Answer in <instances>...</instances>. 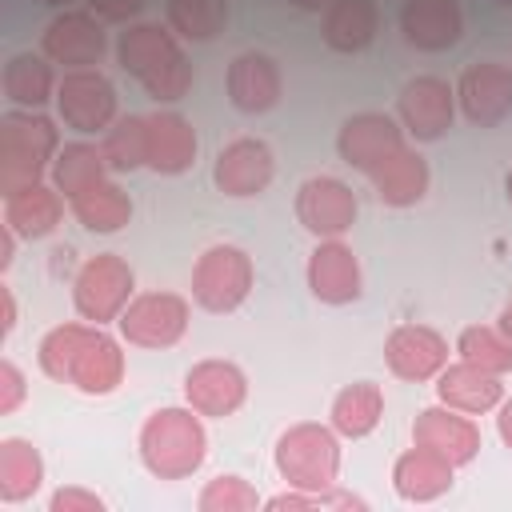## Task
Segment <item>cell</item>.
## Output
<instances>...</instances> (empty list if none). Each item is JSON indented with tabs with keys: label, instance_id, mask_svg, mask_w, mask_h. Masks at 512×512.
Segmentation results:
<instances>
[{
	"label": "cell",
	"instance_id": "obj_1",
	"mask_svg": "<svg viewBox=\"0 0 512 512\" xmlns=\"http://www.w3.org/2000/svg\"><path fill=\"white\" fill-rule=\"evenodd\" d=\"M36 360L44 376L72 384L84 396H108L124 380V352L100 324H56L44 332Z\"/></svg>",
	"mask_w": 512,
	"mask_h": 512
},
{
	"label": "cell",
	"instance_id": "obj_2",
	"mask_svg": "<svg viewBox=\"0 0 512 512\" xmlns=\"http://www.w3.org/2000/svg\"><path fill=\"white\" fill-rule=\"evenodd\" d=\"M116 64L160 104H172L192 88V64L176 32L160 24H128L116 36Z\"/></svg>",
	"mask_w": 512,
	"mask_h": 512
},
{
	"label": "cell",
	"instance_id": "obj_3",
	"mask_svg": "<svg viewBox=\"0 0 512 512\" xmlns=\"http://www.w3.org/2000/svg\"><path fill=\"white\" fill-rule=\"evenodd\" d=\"M208 456V436L196 408H156L140 428V464L156 480H184Z\"/></svg>",
	"mask_w": 512,
	"mask_h": 512
},
{
	"label": "cell",
	"instance_id": "obj_4",
	"mask_svg": "<svg viewBox=\"0 0 512 512\" xmlns=\"http://www.w3.org/2000/svg\"><path fill=\"white\" fill-rule=\"evenodd\" d=\"M60 152V132L36 108H16L0 116V192L40 184Z\"/></svg>",
	"mask_w": 512,
	"mask_h": 512
},
{
	"label": "cell",
	"instance_id": "obj_5",
	"mask_svg": "<svg viewBox=\"0 0 512 512\" xmlns=\"http://www.w3.org/2000/svg\"><path fill=\"white\" fill-rule=\"evenodd\" d=\"M276 472L288 480V488L324 492L340 476V432L328 424L300 420L276 436Z\"/></svg>",
	"mask_w": 512,
	"mask_h": 512
},
{
	"label": "cell",
	"instance_id": "obj_6",
	"mask_svg": "<svg viewBox=\"0 0 512 512\" xmlns=\"http://www.w3.org/2000/svg\"><path fill=\"white\" fill-rule=\"evenodd\" d=\"M252 280H256V268H252V256L240 244H212L196 256L192 300L204 312L224 316V312H236L248 300Z\"/></svg>",
	"mask_w": 512,
	"mask_h": 512
},
{
	"label": "cell",
	"instance_id": "obj_7",
	"mask_svg": "<svg viewBox=\"0 0 512 512\" xmlns=\"http://www.w3.org/2000/svg\"><path fill=\"white\" fill-rule=\"evenodd\" d=\"M132 292H136V272L116 252H96L92 260L80 264V272L72 280V304H76L80 320H88V324L120 320Z\"/></svg>",
	"mask_w": 512,
	"mask_h": 512
},
{
	"label": "cell",
	"instance_id": "obj_8",
	"mask_svg": "<svg viewBox=\"0 0 512 512\" xmlns=\"http://www.w3.org/2000/svg\"><path fill=\"white\" fill-rule=\"evenodd\" d=\"M56 112H60L64 128H72L80 136L108 132L116 124V88L96 68H72L56 84Z\"/></svg>",
	"mask_w": 512,
	"mask_h": 512
},
{
	"label": "cell",
	"instance_id": "obj_9",
	"mask_svg": "<svg viewBox=\"0 0 512 512\" xmlns=\"http://www.w3.org/2000/svg\"><path fill=\"white\" fill-rule=\"evenodd\" d=\"M188 300L180 292H140L120 312V336L136 348H172L188 332Z\"/></svg>",
	"mask_w": 512,
	"mask_h": 512
},
{
	"label": "cell",
	"instance_id": "obj_10",
	"mask_svg": "<svg viewBox=\"0 0 512 512\" xmlns=\"http://www.w3.org/2000/svg\"><path fill=\"white\" fill-rule=\"evenodd\" d=\"M404 136H408V132L400 128V120H392L388 112H356V116H348V120L340 124V132H336V152H340V160H344L348 168L372 176L384 160H392L400 148H408Z\"/></svg>",
	"mask_w": 512,
	"mask_h": 512
},
{
	"label": "cell",
	"instance_id": "obj_11",
	"mask_svg": "<svg viewBox=\"0 0 512 512\" xmlns=\"http://www.w3.org/2000/svg\"><path fill=\"white\" fill-rule=\"evenodd\" d=\"M296 220L316 240H340L356 224V192L340 176H308L296 188Z\"/></svg>",
	"mask_w": 512,
	"mask_h": 512
},
{
	"label": "cell",
	"instance_id": "obj_12",
	"mask_svg": "<svg viewBox=\"0 0 512 512\" xmlns=\"http://www.w3.org/2000/svg\"><path fill=\"white\" fill-rule=\"evenodd\" d=\"M396 116H400V128L412 140H420V144L440 140L452 128V116H456V88L440 76H416L400 88Z\"/></svg>",
	"mask_w": 512,
	"mask_h": 512
},
{
	"label": "cell",
	"instance_id": "obj_13",
	"mask_svg": "<svg viewBox=\"0 0 512 512\" xmlns=\"http://www.w3.org/2000/svg\"><path fill=\"white\" fill-rule=\"evenodd\" d=\"M276 176V160H272V148L256 136H240V140H228L220 152H216V164H212V180L224 196L232 200H248V196H260Z\"/></svg>",
	"mask_w": 512,
	"mask_h": 512
},
{
	"label": "cell",
	"instance_id": "obj_14",
	"mask_svg": "<svg viewBox=\"0 0 512 512\" xmlns=\"http://www.w3.org/2000/svg\"><path fill=\"white\" fill-rule=\"evenodd\" d=\"M184 400L200 416L224 420L248 400V376L232 360H196L184 372Z\"/></svg>",
	"mask_w": 512,
	"mask_h": 512
},
{
	"label": "cell",
	"instance_id": "obj_15",
	"mask_svg": "<svg viewBox=\"0 0 512 512\" xmlns=\"http://www.w3.org/2000/svg\"><path fill=\"white\" fill-rule=\"evenodd\" d=\"M384 360L392 376L424 384V380H436L440 368L448 364V340L428 324H396L384 340Z\"/></svg>",
	"mask_w": 512,
	"mask_h": 512
},
{
	"label": "cell",
	"instance_id": "obj_16",
	"mask_svg": "<svg viewBox=\"0 0 512 512\" xmlns=\"http://www.w3.org/2000/svg\"><path fill=\"white\" fill-rule=\"evenodd\" d=\"M456 104L480 128L500 124L512 112V68H504L496 60L468 64L456 80Z\"/></svg>",
	"mask_w": 512,
	"mask_h": 512
},
{
	"label": "cell",
	"instance_id": "obj_17",
	"mask_svg": "<svg viewBox=\"0 0 512 512\" xmlns=\"http://www.w3.org/2000/svg\"><path fill=\"white\" fill-rule=\"evenodd\" d=\"M308 288L320 304H352L364 292V276H360V260L344 240H316L312 256H308Z\"/></svg>",
	"mask_w": 512,
	"mask_h": 512
},
{
	"label": "cell",
	"instance_id": "obj_18",
	"mask_svg": "<svg viewBox=\"0 0 512 512\" xmlns=\"http://www.w3.org/2000/svg\"><path fill=\"white\" fill-rule=\"evenodd\" d=\"M104 28L96 12H60L48 28H44V56L52 64L72 68H96L104 60Z\"/></svg>",
	"mask_w": 512,
	"mask_h": 512
},
{
	"label": "cell",
	"instance_id": "obj_19",
	"mask_svg": "<svg viewBox=\"0 0 512 512\" xmlns=\"http://www.w3.org/2000/svg\"><path fill=\"white\" fill-rule=\"evenodd\" d=\"M412 444L444 456L452 468L460 464H472L476 452H480V428L468 420V412H456L448 404L440 408H424L412 424Z\"/></svg>",
	"mask_w": 512,
	"mask_h": 512
},
{
	"label": "cell",
	"instance_id": "obj_20",
	"mask_svg": "<svg viewBox=\"0 0 512 512\" xmlns=\"http://www.w3.org/2000/svg\"><path fill=\"white\" fill-rule=\"evenodd\" d=\"M280 92H284V80L268 52H240L228 64V100L236 112L260 116V112L276 108Z\"/></svg>",
	"mask_w": 512,
	"mask_h": 512
},
{
	"label": "cell",
	"instance_id": "obj_21",
	"mask_svg": "<svg viewBox=\"0 0 512 512\" xmlns=\"http://www.w3.org/2000/svg\"><path fill=\"white\" fill-rule=\"evenodd\" d=\"M400 32L420 52H444L464 32L460 4L456 0H404L400 4Z\"/></svg>",
	"mask_w": 512,
	"mask_h": 512
},
{
	"label": "cell",
	"instance_id": "obj_22",
	"mask_svg": "<svg viewBox=\"0 0 512 512\" xmlns=\"http://www.w3.org/2000/svg\"><path fill=\"white\" fill-rule=\"evenodd\" d=\"M436 396H440V404H448V408H456V412L480 416V412L500 408L504 384H500L496 372H484V368L460 360V364H444V368H440V376H436Z\"/></svg>",
	"mask_w": 512,
	"mask_h": 512
},
{
	"label": "cell",
	"instance_id": "obj_23",
	"mask_svg": "<svg viewBox=\"0 0 512 512\" xmlns=\"http://www.w3.org/2000/svg\"><path fill=\"white\" fill-rule=\"evenodd\" d=\"M64 216V196L56 192V184H28L4 196V224L20 236V240H40L48 232H56Z\"/></svg>",
	"mask_w": 512,
	"mask_h": 512
},
{
	"label": "cell",
	"instance_id": "obj_24",
	"mask_svg": "<svg viewBox=\"0 0 512 512\" xmlns=\"http://www.w3.org/2000/svg\"><path fill=\"white\" fill-rule=\"evenodd\" d=\"M196 160V132L180 112L148 116V168L160 176H180Z\"/></svg>",
	"mask_w": 512,
	"mask_h": 512
},
{
	"label": "cell",
	"instance_id": "obj_25",
	"mask_svg": "<svg viewBox=\"0 0 512 512\" xmlns=\"http://www.w3.org/2000/svg\"><path fill=\"white\" fill-rule=\"evenodd\" d=\"M392 488L400 500H412V504H424V500H436L452 488V464L420 444H412L396 464H392Z\"/></svg>",
	"mask_w": 512,
	"mask_h": 512
},
{
	"label": "cell",
	"instance_id": "obj_26",
	"mask_svg": "<svg viewBox=\"0 0 512 512\" xmlns=\"http://www.w3.org/2000/svg\"><path fill=\"white\" fill-rule=\"evenodd\" d=\"M376 28H380V12L372 0H332L324 8V20H320V32H324V44L332 52H364L372 40H376Z\"/></svg>",
	"mask_w": 512,
	"mask_h": 512
},
{
	"label": "cell",
	"instance_id": "obj_27",
	"mask_svg": "<svg viewBox=\"0 0 512 512\" xmlns=\"http://www.w3.org/2000/svg\"><path fill=\"white\" fill-rule=\"evenodd\" d=\"M372 188L380 196V204L388 208H412L424 200L428 192V160L416 148H400L392 160H384L372 176Z\"/></svg>",
	"mask_w": 512,
	"mask_h": 512
},
{
	"label": "cell",
	"instance_id": "obj_28",
	"mask_svg": "<svg viewBox=\"0 0 512 512\" xmlns=\"http://www.w3.org/2000/svg\"><path fill=\"white\" fill-rule=\"evenodd\" d=\"M56 76H52V60L40 52H16L4 64L0 88L16 108H44L48 100H56Z\"/></svg>",
	"mask_w": 512,
	"mask_h": 512
},
{
	"label": "cell",
	"instance_id": "obj_29",
	"mask_svg": "<svg viewBox=\"0 0 512 512\" xmlns=\"http://www.w3.org/2000/svg\"><path fill=\"white\" fill-rule=\"evenodd\" d=\"M384 420V392L380 384L372 380H356V384H344L332 400V412H328V424L344 436V440H360L368 432H376V424Z\"/></svg>",
	"mask_w": 512,
	"mask_h": 512
},
{
	"label": "cell",
	"instance_id": "obj_30",
	"mask_svg": "<svg viewBox=\"0 0 512 512\" xmlns=\"http://www.w3.org/2000/svg\"><path fill=\"white\" fill-rule=\"evenodd\" d=\"M48 176H52L56 192H60L64 200H72V196H80L84 188H92V184H100V180L108 176L104 148H96V144H88V140L60 144V152H56Z\"/></svg>",
	"mask_w": 512,
	"mask_h": 512
},
{
	"label": "cell",
	"instance_id": "obj_31",
	"mask_svg": "<svg viewBox=\"0 0 512 512\" xmlns=\"http://www.w3.org/2000/svg\"><path fill=\"white\" fill-rule=\"evenodd\" d=\"M68 208H72V216L88 228V232H120L128 220H132V200H128V192L120 188V184H112L108 176L100 180V184H92V188H84L80 196H72L68 200Z\"/></svg>",
	"mask_w": 512,
	"mask_h": 512
},
{
	"label": "cell",
	"instance_id": "obj_32",
	"mask_svg": "<svg viewBox=\"0 0 512 512\" xmlns=\"http://www.w3.org/2000/svg\"><path fill=\"white\" fill-rule=\"evenodd\" d=\"M40 480H44V460H40L36 444L20 440V436L0 440V500L20 504V500L36 496Z\"/></svg>",
	"mask_w": 512,
	"mask_h": 512
},
{
	"label": "cell",
	"instance_id": "obj_33",
	"mask_svg": "<svg viewBox=\"0 0 512 512\" xmlns=\"http://www.w3.org/2000/svg\"><path fill=\"white\" fill-rule=\"evenodd\" d=\"M164 16H168V28L180 36V40H216L228 24V0H168L164 4Z\"/></svg>",
	"mask_w": 512,
	"mask_h": 512
},
{
	"label": "cell",
	"instance_id": "obj_34",
	"mask_svg": "<svg viewBox=\"0 0 512 512\" xmlns=\"http://www.w3.org/2000/svg\"><path fill=\"white\" fill-rule=\"evenodd\" d=\"M104 160L108 172H136L148 164V116H116L104 132Z\"/></svg>",
	"mask_w": 512,
	"mask_h": 512
},
{
	"label": "cell",
	"instance_id": "obj_35",
	"mask_svg": "<svg viewBox=\"0 0 512 512\" xmlns=\"http://www.w3.org/2000/svg\"><path fill=\"white\" fill-rule=\"evenodd\" d=\"M456 352L460 360L484 368V372H512V340L500 332V328H488V324H468L456 340Z\"/></svg>",
	"mask_w": 512,
	"mask_h": 512
},
{
	"label": "cell",
	"instance_id": "obj_36",
	"mask_svg": "<svg viewBox=\"0 0 512 512\" xmlns=\"http://www.w3.org/2000/svg\"><path fill=\"white\" fill-rule=\"evenodd\" d=\"M196 508L200 512H252L260 508V496L244 476H216L196 496Z\"/></svg>",
	"mask_w": 512,
	"mask_h": 512
},
{
	"label": "cell",
	"instance_id": "obj_37",
	"mask_svg": "<svg viewBox=\"0 0 512 512\" xmlns=\"http://www.w3.org/2000/svg\"><path fill=\"white\" fill-rule=\"evenodd\" d=\"M24 396H28L24 372H20L12 360H0V412H4V416L16 412V408L24 404Z\"/></svg>",
	"mask_w": 512,
	"mask_h": 512
},
{
	"label": "cell",
	"instance_id": "obj_38",
	"mask_svg": "<svg viewBox=\"0 0 512 512\" xmlns=\"http://www.w3.org/2000/svg\"><path fill=\"white\" fill-rule=\"evenodd\" d=\"M48 512H104V500L88 488H60V492H52Z\"/></svg>",
	"mask_w": 512,
	"mask_h": 512
},
{
	"label": "cell",
	"instance_id": "obj_39",
	"mask_svg": "<svg viewBox=\"0 0 512 512\" xmlns=\"http://www.w3.org/2000/svg\"><path fill=\"white\" fill-rule=\"evenodd\" d=\"M88 8L108 24H128L132 16H140L144 0H88Z\"/></svg>",
	"mask_w": 512,
	"mask_h": 512
},
{
	"label": "cell",
	"instance_id": "obj_40",
	"mask_svg": "<svg viewBox=\"0 0 512 512\" xmlns=\"http://www.w3.org/2000/svg\"><path fill=\"white\" fill-rule=\"evenodd\" d=\"M16 232L8 228V224H0V268H8L12 264V256H16Z\"/></svg>",
	"mask_w": 512,
	"mask_h": 512
},
{
	"label": "cell",
	"instance_id": "obj_41",
	"mask_svg": "<svg viewBox=\"0 0 512 512\" xmlns=\"http://www.w3.org/2000/svg\"><path fill=\"white\" fill-rule=\"evenodd\" d=\"M496 432H500V440L508 444V452H512V400H500V416H496Z\"/></svg>",
	"mask_w": 512,
	"mask_h": 512
},
{
	"label": "cell",
	"instance_id": "obj_42",
	"mask_svg": "<svg viewBox=\"0 0 512 512\" xmlns=\"http://www.w3.org/2000/svg\"><path fill=\"white\" fill-rule=\"evenodd\" d=\"M0 300H4V336H8L16 328V300H12V288L8 284L0 288Z\"/></svg>",
	"mask_w": 512,
	"mask_h": 512
},
{
	"label": "cell",
	"instance_id": "obj_43",
	"mask_svg": "<svg viewBox=\"0 0 512 512\" xmlns=\"http://www.w3.org/2000/svg\"><path fill=\"white\" fill-rule=\"evenodd\" d=\"M292 8H300V12H324L332 0H288Z\"/></svg>",
	"mask_w": 512,
	"mask_h": 512
},
{
	"label": "cell",
	"instance_id": "obj_44",
	"mask_svg": "<svg viewBox=\"0 0 512 512\" xmlns=\"http://www.w3.org/2000/svg\"><path fill=\"white\" fill-rule=\"evenodd\" d=\"M500 332H504V336L512 340V300H508V304L500 308Z\"/></svg>",
	"mask_w": 512,
	"mask_h": 512
},
{
	"label": "cell",
	"instance_id": "obj_45",
	"mask_svg": "<svg viewBox=\"0 0 512 512\" xmlns=\"http://www.w3.org/2000/svg\"><path fill=\"white\" fill-rule=\"evenodd\" d=\"M504 192H508V204H512V168H508V176H504Z\"/></svg>",
	"mask_w": 512,
	"mask_h": 512
},
{
	"label": "cell",
	"instance_id": "obj_46",
	"mask_svg": "<svg viewBox=\"0 0 512 512\" xmlns=\"http://www.w3.org/2000/svg\"><path fill=\"white\" fill-rule=\"evenodd\" d=\"M36 4H48V8H60V4H68V0H36Z\"/></svg>",
	"mask_w": 512,
	"mask_h": 512
},
{
	"label": "cell",
	"instance_id": "obj_47",
	"mask_svg": "<svg viewBox=\"0 0 512 512\" xmlns=\"http://www.w3.org/2000/svg\"><path fill=\"white\" fill-rule=\"evenodd\" d=\"M500 4H504V8H512V0H500Z\"/></svg>",
	"mask_w": 512,
	"mask_h": 512
}]
</instances>
